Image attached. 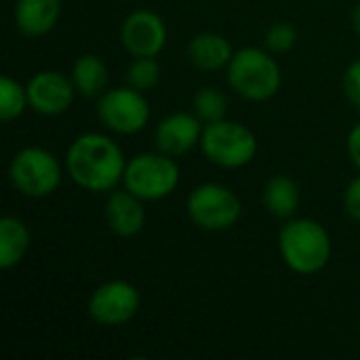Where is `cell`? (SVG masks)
Here are the masks:
<instances>
[{
    "instance_id": "6da1fadb",
    "label": "cell",
    "mask_w": 360,
    "mask_h": 360,
    "mask_svg": "<svg viewBox=\"0 0 360 360\" xmlns=\"http://www.w3.org/2000/svg\"><path fill=\"white\" fill-rule=\"evenodd\" d=\"M65 169L76 186L101 194L122 184L127 158L112 137L103 133H82L65 152Z\"/></svg>"
},
{
    "instance_id": "7a4b0ae2",
    "label": "cell",
    "mask_w": 360,
    "mask_h": 360,
    "mask_svg": "<svg viewBox=\"0 0 360 360\" xmlns=\"http://www.w3.org/2000/svg\"><path fill=\"white\" fill-rule=\"evenodd\" d=\"M278 253L291 272L312 276L331 259V236L316 219L291 217L278 232Z\"/></svg>"
},
{
    "instance_id": "3957f363",
    "label": "cell",
    "mask_w": 360,
    "mask_h": 360,
    "mask_svg": "<svg viewBox=\"0 0 360 360\" xmlns=\"http://www.w3.org/2000/svg\"><path fill=\"white\" fill-rule=\"evenodd\" d=\"M228 82L243 99L268 101L283 84V72L276 59L257 46L238 49L228 63Z\"/></svg>"
},
{
    "instance_id": "277c9868",
    "label": "cell",
    "mask_w": 360,
    "mask_h": 360,
    "mask_svg": "<svg viewBox=\"0 0 360 360\" xmlns=\"http://www.w3.org/2000/svg\"><path fill=\"white\" fill-rule=\"evenodd\" d=\"M179 165L175 156L165 152H141L127 160L122 188L141 198L143 202H156L175 192L179 186Z\"/></svg>"
},
{
    "instance_id": "5b68a950",
    "label": "cell",
    "mask_w": 360,
    "mask_h": 360,
    "mask_svg": "<svg viewBox=\"0 0 360 360\" xmlns=\"http://www.w3.org/2000/svg\"><path fill=\"white\" fill-rule=\"evenodd\" d=\"M200 150L209 162L221 169H243L257 154V137L247 124L221 118L205 124Z\"/></svg>"
},
{
    "instance_id": "8992f818",
    "label": "cell",
    "mask_w": 360,
    "mask_h": 360,
    "mask_svg": "<svg viewBox=\"0 0 360 360\" xmlns=\"http://www.w3.org/2000/svg\"><path fill=\"white\" fill-rule=\"evenodd\" d=\"M8 179L19 194L27 198H46L61 186L63 169L57 156L46 148L25 146L11 158Z\"/></svg>"
},
{
    "instance_id": "52a82bcc",
    "label": "cell",
    "mask_w": 360,
    "mask_h": 360,
    "mask_svg": "<svg viewBox=\"0 0 360 360\" xmlns=\"http://www.w3.org/2000/svg\"><path fill=\"white\" fill-rule=\"evenodd\" d=\"M186 211L192 224L207 232H224L236 226L243 215V202L234 190L221 184H200L196 186L188 200Z\"/></svg>"
},
{
    "instance_id": "ba28073f",
    "label": "cell",
    "mask_w": 360,
    "mask_h": 360,
    "mask_svg": "<svg viewBox=\"0 0 360 360\" xmlns=\"http://www.w3.org/2000/svg\"><path fill=\"white\" fill-rule=\"evenodd\" d=\"M97 118L118 135H133L150 122V101L143 91L133 86H114L97 97Z\"/></svg>"
},
{
    "instance_id": "9c48e42d",
    "label": "cell",
    "mask_w": 360,
    "mask_h": 360,
    "mask_svg": "<svg viewBox=\"0 0 360 360\" xmlns=\"http://www.w3.org/2000/svg\"><path fill=\"white\" fill-rule=\"evenodd\" d=\"M141 295L129 281L114 278L99 285L89 297V316L101 327H120L133 321L139 312Z\"/></svg>"
},
{
    "instance_id": "30bf717a",
    "label": "cell",
    "mask_w": 360,
    "mask_h": 360,
    "mask_svg": "<svg viewBox=\"0 0 360 360\" xmlns=\"http://www.w3.org/2000/svg\"><path fill=\"white\" fill-rule=\"evenodd\" d=\"M169 38L165 19L150 11L137 8L129 13L120 25V40L129 55L133 57H156L162 53Z\"/></svg>"
},
{
    "instance_id": "8fae6325",
    "label": "cell",
    "mask_w": 360,
    "mask_h": 360,
    "mask_svg": "<svg viewBox=\"0 0 360 360\" xmlns=\"http://www.w3.org/2000/svg\"><path fill=\"white\" fill-rule=\"evenodd\" d=\"M27 101L30 108L40 116H59L70 110L74 97L78 95L72 78L57 70H40L36 72L27 84Z\"/></svg>"
},
{
    "instance_id": "7c38bea8",
    "label": "cell",
    "mask_w": 360,
    "mask_h": 360,
    "mask_svg": "<svg viewBox=\"0 0 360 360\" xmlns=\"http://www.w3.org/2000/svg\"><path fill=\"white\" fill-rule=\"evenodd\" d=\"M202 129L205 122L194 112H173L156 127V148L169 156H184L200 146Z\"/></svg>"
},
{
    "instance_id": "4fadbf2b",
    "label": "cell",
    "mask_w": 360,
    "mask_h": 360,
    "mask_svg": "<svg viewBox=\"0 0 360 360\" xmlns=\"http://www.w3.org/2000/svg\"><path fill=\"white\" fill-rule=\"evenodd\" d=\"M105 221L112 234L120 238H133L137 236L146 226V209L143 200L131 194L127 188L112 190L105 200Z\"/></svg>"
},
{
    "instance_id": "5bb4252c",
    "label": "cell",
    "mask_w": 360,
    "mask_h": 360,
    "mask_svg": "<svg viewBox=\"0 0 360 360\" xmlns=\"http://www.w3.org/2000/svg\"><path fill=\"white\" fill-rule=\"evenodd\" d=\"M232 42L217 32H200L190 38L188 42V59L196 70L202 72H217L228 68L234 57Z\"/></svg>"
},
{
    "instance_id": "9a60e30c",
    "label": "cell",
    "mask_w": 360,
    "mask_h": 360,
    "mask_svg": "<svg viewBox=\"0 0 360 360\" xmlns=\"http://www.w3.org/2000/svg\"><path fill=\"white\" fill-rule=\"evenodd\" d=\"M15 25L27 38L46 36L59 21L61 0H17L15 2Z\"/></svg>"
},
{
    "instance_id": "2e32d148",
    "label": "cell",
    "mask_w": 360,
    "mask_h": 360,
    "mask_svg": "<svg viewBox=\"0 0 360 360\" xmlns=\"http://www.w3.org/2000/svg\"><path fill=\"white\" fill-rule=\"evenodd\" d=\"M302 205V190L289 175H274L264 186V207L278 219L295 217Z\"/></svg>"
},
{
    "instance_id": "e0dca14e",
    "label": "cell",
    "mask_w": 360,
    "mask_h": 360,
    "mask_svg": "<svg viewBox=\"0 0 360 360\" xmlns=\"http://www.w3.org/2000/svg\"><path fill=\"white\" fill-rule=\"evenodd\" d=\"M30 228L13 215L0 219V270L15 268L30 249Z\"/></svg>"
},
{
    "instance_id": "ac0fdd59",
    "label": "cell",
    "mask_w": 360,
    "mask_h": 360,
    "mask_svg": "<svg viewBox=\"0 0 360 360\" xmlns=\"http://www.w3.org/2000/svg\"><path fill=\"white\" fill-rule=\"evenodd\" d=\"M70 78L78 95L99 97L108 84V68L101 57L93 53H84L74 61Z\"/></svg>"
},
{
    "instance_id": "d6986e66",
    "label": "cell",
    "mask_w": 360,
    "mask_h": 360,
    "mask_svg": "<svg viewBox=\"0 0 360 360\" xmlns=\"http://www.w3.org/2000/svg\"><path fill=\"white\" fill-rule=\"evenodd\" d=\"M27 108H30V101H27L25 84L4 74L0 78V118L4 122H11L19 118Z\"/></svg>"
},
{
    "instance_id": "ffe728a7",
    "label": "cell",
    "mask_w": 360,
    "mask_h": 360,
    "mask_svg": "<svg viewBox=\"0 0 360 360\" xmlns=\"http://www.w3.org/2000/svg\"><path fill=\"white\" fill-rule=\"evenodd\" d=\"M192 105H194V114L205 124L215 122V120H221L228 114V99L215 86H202V89H198L196 95H194V99H192Z\"/></svg>"
},
{
    "instance_id": "44dd1931",
    "label": "cell",
    "mask_w": 360,
    "mask_h": 360,
    "mask_svg": "<svg viewBox=\"0 0 360 360\" xmlns=\"http://www.w3.org/2000/svg\"><path fill=\"white\" fill-rule=\"evenodd\" d=\"M160 80V65L156 57H135L127 68V84L137 91H152Z\"/></svg>"
},
{
    "instance_id": "7402d4cb",
    "label": "cell",
    "mask_w": 360,
    "mask_h": 360,
    "mask_svg": "<svg viewBox=\"0 0 360 360\" xmlns=\"http://www.w3.org/2000/svg\"><path fill=\"white\" fill-rule=\"evenodd\" d=\"M297 44V27L289 21H276L266 32V46L272 53H289Z\"/></svg>"
},
{
    "instance_id": "603a6c76",
    "label": "cell",
    "mask_w": 360,
    "mask_h": 360,
    "mask_svg": "<svg viewBox=\"0 0 360 360\" xmlns=\"http://www.w3.org/2000/svg\"><path fill=\"white\" fill-rule=\"evenodd\" d=\"M342 84H344V93H346L348 101L360 110V59H354L346 68Z\"/></svg>"
},
{
    "instance_id": "cb8c5ba5",
    "label": "cell",
    "mask_w": 360,
    "mask_h": 360,
    "mask_svg": "<svg viewBox=\"0 0 360 360\" xmlns=\"http://www.w3.org/2000/svg\"><path fill=\"white\" fill-rule=\"evenodd\" d=\"M344 209H346V213H348L352 219L360 221V175H356V177L348 184V188H346V194H344Z\"/></svg>"
},
{
    "instance_id": "d4e9b609",
    "label": "cell",
    "mask_w": 360,
    "mask_h": 360,
    "mask_svg": "<svg viewBox=\"0 0 360 360\" xmlns=\"http://www.w3.org/2000/svg\"><path fill=\"white\" fill-rule=\"evenodd\" d=\"M346 150H348V156H350L352 165L356 169H360V122L350 129L348 139H346Z\"/></svg>"
},
{
    "instance_id": "484cf974",
    "label": "cell",
    "mask_w": 360,
    "mask_h": 360,
    "mask_svg": "<svg viewBox=\"0 0 360 360\" xmlns=\"http://www.w3.org/2000/svg\"><path fill=\"white\" fill-rule=\"evenodd\" d=\"M352 27H354V32L360 36V2L354 6V11H352Z\"/></svg>"
}]
</instances>
